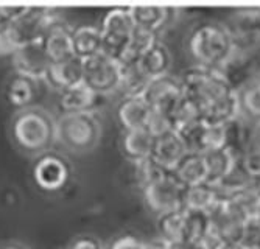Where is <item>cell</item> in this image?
Masks as SVG:
<instances>
[{
  "instance_id": "60d3db41",
  "label": "cell",
  "mask_w": 260,
  "mask_h": 249,
  "mask_svg": "<svg viewBox=\"0 0 260 249\" xmlns=\"http://www.w3.org/2000/svg\"><path fill=\"white\" fill-rule=\"evenodd\" d=\"M0 249H28L23 244H19V243H7V244H2Z\"/></svg>"
},
{
  "instance_id": "4316f807",
  "label": "cell",
  "mask_w": 260,
  "mask_h": 249,
  "mask_svg": "<svg viewBox=\"0 0 260 249\" xmlns=\"http://www.w3.org/2000/svg\"><path fill=\"white\" fill-rule=\"evenodd\" d=\"M157 42H160L159 33L147 30V28L134 27L131 38H129V42H128L126 52L120 61H139L140 56H144L151 47H154Z\"/></svg>"
},
{
  "instance_id": "3957f363",
  "label": "cell",
  "mask_w": 260,
  "mask_h": 249,
  "mask_svg": "<svg viewBox=\"0 0 260 249\" xmlns=\"http://www.w3.org/2000/svg\"><path fill=\"white\" fill-rule=\"evenodd\" d=\"M13 137L25 153H45L56 139V122L41 108L20 109L13 120Z\"/></svg>"
},
{
  "instance_id": "f6af8a7d",
  "label": "cell",
  "mask_w": 260,
  "mask_h": 249,
  "mask_svg": "<svg viewBox=\"0 0 260 249\" xmlns=\"http://www.w3.org/2000/svg\"><path fill=\"white\" fill-rule=\"evenodd\" d=\"M258 174H260V171H258Z\"/></svg>"
},
{
  "instance_id": "8992f818",
  "label": "cell",
  "mask_w": 260,
  "mask_h": 249,
  "mask_svg": "<svg viewBox=\"0 0 260 249\" xmlns=\"http://www.w3.org/2000/svg\"><path fill=\"white\" fill-rule=\"evenodd\" d=\"M83 84L99 95L119 89L120 64L103 52L83 61Z\"/></svg>"
},
{
  "instance_id": "1f68e13d",
  "label": "cell",
  "mask_w": 260,
  "mask_h": 249,
  "mask_svg": "<svg viewBox=\"0 0 260 249\" xmlns=\"http://www.w3.org/2000/svg\"><path fill=\"white\" fill-rule=\"evenodd\" d=\"M239 241L248 249H258V246H260V224L254 218H249L246 221V224L243 226V231H242Z\"/></svg>"
},
{
  "instance_id": "7c38bea8",
  "label": "cell",
  "mask_w": 260,
  "mask_h": 249,
  "mask_svg": "<svg viewBox=\"0 0 260 249\" xmlns=\"http://www.w3.org/2000/svg\"><path fill=\"white\" fill-rule=\"evenodd\" d=\"M69 173L66 159L52 153L42 154L33 168L35 181L44 190H59L67 183Z\"/></svg>"
},
{
  "instance_id": "83f0119b",
  "label": "cell",
  "mask_w": 260,
  "mask_h": 249,
  "mask_svg": "<svg viewBox=\"0 0 260 249\" xmlns=\"http://www.w3.org/2000/svg\"><path fill=\"white\" fill-rule=\"evenodd\" d=\"M35 81L36 80L22 77V75H16L14 78H11V81L8 83V87H7L8 101L13 106L25 109L28 106V103L35 98V94H36Z\"/></svg>"
},
{
  "instance_id": "4dcf8cb0",
  "label": "cell",
  "mask_w": 260,
  "mask_h": 249,
  "mask_svg": "<svg viewBox=\"0 0 260 249\" xmlns=\"http://www.w3.org/2000/svg\"><path fill=\"white\" fill-rule=\"evenodd\" d=\"M145 128L148 129V132L153 135V137H160V135H164V134L176 131L172 116L167 114V112L156 111V109L150 111V116L147 119Z\"/></svg>"
},
{
  "instance_id": "4fadbf2b",
  "label": "cell",
  "mask_w": 260,
  "mask_h": 249,
  "mask_svg": "<svg viewBox=\"0 0 260 249\" xmlns=\"http://www.w3.org/2000/svg\"><path fill=\"white\" fill-rule=\"evenodd\" d=\"M187 153L188 151L178 131H172L169 134L160 135V137H154L150 157L160 168L172 173Z\"/></svg>"
},
{
  "instance_id": "30bf717a",
  "label": "cell",
  "mask_w": 260,
  "mask_h": 249,
  "mask_svg": "<svg viewBox=\"0 0 260 249\" xmlns=\"http://www.w3.org/2000/svg\"><path fill=\"white\" fill-rule=\"evenodd\" d=\"M11 58H13V67L16 74L31 80L45 78L47 72H49V67L52 64L45 53L42 41L20 45V47L14 50Z\"/></svg>"
},
{
  "instance_id": "5bb4252c",
  "label": "cell",
  "mask_w": 260,
  "mask_h": 249,
  "mask_svg": "<svg viewBox=\"0 0 260 249\" xmlns=\"http://www.w3.org/2000/svg\"><path fill=\"white\" fill-rule=\"evenodd\" d=\"M223 201L221 190L218 186L201 183L192 187H185L184 192V210L192 212H204L210 214L215 210Z\"/></svg>"
},
{
  "instance_id": "7a4b0ae2",
  "label": "cell",
  "mask_w": 260,
  "mask_h": 249,
  "mask_svg": "<svg viewBox=\"0 0 260 249\" xmlns=\"http://www.w3.org/2000/svg\"><path fill=\"white\" fill-rule=\"evenodd\" d=\"M229 25L215 20L200 22L187 36V50L195 65L220 70L234 52Z\"/></svg>"
},
{
  "instance_id": "e575fe53",
  "label": "cell",
  "mask_w": 260,
  "mask_h": 249,
  "mask_svg": "<svg viewBox=\"0 0 260 249\" xmlns=\"http://www.w3.org/2000/svg\"><path fill=\"white\" fill-rule=\"evenodd\" d=\"M169 249H210V243L193 241V240H181L176 243H169Z\"/></svg>"
},
{
  "instance_id": "5b68a950",
  "label": "cell",
  "mask_w": 260,
  "mask_h": 249,
  "mask_svg": "<svg viewBox=\"0 0 260 249\" xmlns=\"http://www.w3.org/2000/svg\"><path fill=\"white\" fill-rule=\"evenodd\" d=\"M136 24L133 20L129 7L111 8L100 25L103 38V53L115 61H120L126 52L128 42Z\"/></svg>"
},
{
  "instance_id": "7bdbcfd3",
  "label": "cell",
  "mask_w": 260,
  "mask_h": 249,
  "mask_svg": "<svg viewBox=\"0 0 260 249\" xmlns=\"http://www.w3.org/2000/svg\"><path fill=\"white\" fill-rule=\"evenodd\" d=\"M257 81H258V84H260V70L257 72Z\"/></svg>"
},
{
  "instance_id": "ac0fdd59",
  "label": "cell",
  "mask_w": 260,
  "mask_h": 249,
  "mask_svg": "<svg viewBox=\"0 0 260 249\" xmlns=\"http://www.w3.org/2000/svg\"><path fill=\"white\" fill-rule=\"evenodd\" d=\"M103 95L95 94L83 83L61 92V108L64 112H95L99 100Z\"/></svg>"
},
{
  "instance_id": "e0dca14e",
  "label": "cell",
  "mask_w": 260,
  "mask_h": 249,
  "mask_svg": "<svg viewBox=\"0 0 260 249\" xmlns=\"http://www.w3.org/2000/svg\"><path fill=\"white\" fill-rule=\"evenodd\" d=\"M150 104L144 98V95H133L125 97L119 108H117V119H119L122 128L136 129V128H145L147 119L150 116Z\"/></svg>"
},
{
  "instance_id": "d4e9b609",
  "label": "cell",
  "mask_w": 260,
  "mask_h": 249,
  "mask_svg": "<svg viewBox=\"0 0 260 249\" xmlns=\"http://www.w3.org/2000/svg\"><path fill=\"white\" fill-rule=\"evenodd\" d=\"M239 116L252 125L260 122V84L257 78L239 89Z\"/></svg>"
},
{
  "instance_id": "74e56055",
  "label": "cell",
  "mask_w": 260,
  "mask_h": 249,
  "mask_svg": "<svg viewBox=\"0 0 260 249\" xmlns=\"http://www.w3.org/2000/svg\"><path fill=\"white\" fill-rule=\"evenodd\" d=\"M10 24H11V17L8 16L5 5H0V33H7Z\"/></svg>"
},
{
  "instance_id": "6da1fadb",
  "label": "cell",
  "mask_w": 260,
  "mask_h": 249,
  "mask_svg": "<svg viewBox=\"0 0 260 249\" xmlns=\"http://www.w3.org/2000/svg\"><path fill=\"white\" fill-rule=\"evenodd\" d=\"M179 78L203 122L226 123L239 116V92L220 70L192 65Z\"/></svg>"
},
{
  "instance_id": "9a60e30c",
  "label": "cell",
  "mask_w": 260,
  "mask_h": 249,
  "mask_svg": "<svg viewBox=\"0 0 260 249\" xmlns=\"http://www.w3.org/2000/svg\"><path fill=\"white\" fill-rule=\"evenodd\" d=\"M45 80L61 92L83 83V59L74 56L61 62H52Z\"/></svg>"
},
{
  "instance_id": "603a6c76",
  "label": "cell",
  "mask_w": 260,
  "mask_h": 249,
  "mask_svg": "<svg viewBox=\"0 0 260 249\" xmlns=\"http://www.w3.org/2000/svg\"><path fill=\"white\" fill-rule=\"evenodd\" d=\"M137 62L142 72L147 75V78L153 80L170 74L169 70L172 65V55L162 42H157L144 56H140Z\"/></svg>"
},
{
  "instance_id": "44dd1931",
  "label": "cell",
  "mask_w": 260,
  "mask_h": 249,
  "mask_svg": "<svg viewBox=\"0 0 260 249\" xmlns=\"http://www.w3.org/2000/svg\"><path fill=\"white\" fill-rule=\"evenodd\" d=\"M74 52L80 59H87L95 56L103 50V38L100 27L95 25H80L72 30Z\"/></svg>"
},
{
  "instance_id": "ab89813d",
  "label": "cell",
  "mask_w": 260,
  "mask_h": 249,
  "mask_svg": "<svg viewBox=\"0 0 260 249\" xmlns=\"http://www.w3.org/2000/svg\"><path fill=\"white\" fill-rule=\"evenodd\" d=\"M144 249H169V243L160 238H154L150 241H144Z\"/></svg>"
},
{
  "instance_id": "f1b7e54d",
  "label": "cell",
  "mask_w": 260,
  "mask_h": 249,
  "mask_svg": "<svg viewBox=\"0 0 260 249\" xmlns=\"http://www.w3.org/2000/svg\"><path fill=\"white\" fill-rule=\"evenodd\" d=\"M185 240L210 241V220L207 214L185 210Z\"/></svg>"
},
{
  "instance_id": "2e32d148",
  "label": "cell",
  "mask_w": 260,
  "mask_h": 249,
  "mask_svg": "<svg viewBox=\"0 0 260 249\" xmlns=\"http://www.w3.org/2000/svg\"><path fill=\"white\" fill-rule=\"evenodd\" d=\"M129 11L136 27L147 28L156 33L167 27L172 22L173 16L176 14L175 8L157 5H134L129 7Z\"/></svg>"
},
{
  "instance_id": "8d00e7d4",
  "label": "cell",
  "mask_w": 260,
  "mask_h": 249,
  "mask_svg": "<svg viewBox=\"0 0 260 249\" xmlns=\"http://www.w3.org/2000/svg\"><path fill=\"white\" fill-rule=\"evenodd\" d=\"M210 249H248L240 241H215L210 244Z\"/></svg>"
},
{
  "instance_id": "ffe728a7",
  "label": "cell",
  "mask_w": 260,
  "mask_h": 249,
  "mask_svg": "<svg viewBox=\"0 0 260 249\" xmlns=\"http://www.w3.org/2000/svg\"><path fill=\"white\" fill-rule=\"evenodd\" d=\"M172 176L185 189L206 183V167L201 153H187L173 168Z\"/></svg>"
},
{
  "instance_id": "277c9868",
  "label": "cell",
  "mask_w": 260,
  "mask_h": 249,
  "mask_svg": "<svg viewBox=\"0 0 260 249\" xmlns=\"http://www.w3.org/2000/svg\"><path fill=\"white\" fill-rule=\"evenodd\" d=\"M100 131L95 112H64L56 120V139L72 151L93 148Z\"/></svg>"
},
{
  "instance_id": "f546056e",
  "label": "cell",
  "mask_w": 260,
  "mask_h": 249,
  "mask_svg": "<svg viewBox=\"0 0 260 249\" xmlns=\"http://www.w3.org/2000/svg\"><path fill=\"white\" fill-rule=\"evenodd\" d=\"M133 167H134V176H136V181L137 184L144 189L147 187L148 184L154 183L156 179L169 174V171H165L164 168H160L151 157H145V159L142 161H136L133 162Z\"/></svg>"
},
{
  "instance_id": "ba28073f",
  "label": "cell",
  "mask_w": 260,
  "mask_h": 249,
  "mask_svg": "<svg viewBox=\"0 0 260 249\" xmlns=\"http://www.w3.org/2000/svg\"><path fill=\"white\" fill-rule=\"evenodd\" d=\"M142 192L148 209L156 212L157 217L169 212L184 210L185 189L172 176V173L156 179L154 183L142 189Z\"/></svg>"
},
{
  "instance_id": "836d02e7",
  "label": "cell",
  "mask_w": 260,
  "mask_h": 249,
  "mask_svg": "<svg viewBox=\"0 0 260 249\" xmlns=\"http://www.w3.org/2000/svg\"><path fill=\"white\" fill-rule=\"evenodd\" d=\"M69 249H103V246L95 237H80L69 246Z\"/></svg>"
},
{
  "instance_id": "b9f144b4",
  "label": "cell",
  "mask_w": 260,
  "mask_h": 249,
  "mask_svg": "<svg viewBox=\"0 0 260 249\" xmlns=\"http://www.w3.org/2000/svg\"><path fill=\"white\" fill-rule=\"evenodd\" d=\"M252 218L260 224V201H258V204H257V207H255V210H254V215H252Z\"/></svg>"
},
{
  "instance_id": "d590c367",
  "label": "cell",
  "mask_w": 260,
  "mask_h": 249,
  "mask_svg": "<svg viewBox=\"0 0 260 249\" xmlns=\"http://www.w3.org/2000/svg\"><path fill=\"white\" fill-rule=\"evenodd\" d=\"M16 50V47L13 45V42L10 41L7 33H0V55H13Z\"/></svg>"
},
{
  "instance_id": "f35d334b",
  "label": "cell",
  "mask_w": 260,
  "mask_h": 249,
  "mask_svg": "<svg viewBox=\"0 0 260 249\" xmlns=\"http://www.w3.org/2000/svg\"><path fill=\"white\" fill-rule=\"evenodd\" d=\"M249 148L260 151V122L252 126V139H251V147Z\"/></svg>"
},
{
  "instance_id": "d6986e66",
  "label": "cell",
  "mask_w": 260,
  "mask_h": 249,
  "mask_svg": "<svg viewBox=\"0 0 260 249\" xmlns=\"http://www.w3.org/2000/svg\"><path fill=\"white\" fill-rule=\"evenodd\" d=\"M154 137L148 132L147 128L126 129L122 135V150L123 154L131 162L142 161L151 156Z\"/></svg>"
},
{
  "instance_id": "ee69618b",
  "label": "cell",
  "mask_w": 260,
  "mask_h": 249,
  "mask_svg": "<svg viewBox=\"0 0 260 249\" xmlns=\"http://www.w3.org/2000/svg\"><path fill=\"white\" fill-rule=\"evenodd\" d=\"M258 249H260V246H258Z\"/></svg>"
},
{
  "instance_id": "cb8c5ba5",
  "label": "cell",
  "mask_w": 260,
  "mask_h": 249,
  "mask_svg": "<svg viewBox=\"0 0 260 249\" xmlns=\"http://www.w3.org/2000/svg\"><path fill=\"white\" fill-rule=\"evenodd\" d=\"M120 84L119 89L125 97L144 95L150 83L147 75L142 72L137 61H120Z\"/></svg>"
},
{
  "instance_id": "484cf974",
  "label": "cell",
  "mask_w": 260,
  "mask_h": 249,
  "mask_svg": "<svg viewBox=\"0 0 260 249\" xmlns=\"http://www.w3.org/2000/svg\"><path fill=\"white\" fill-rule=\"evenodd\" d=\"M159 238L165 243L185 240V210L169 212L157 217Z\"/></svg>"
},
{
  "instance_id": "8fae6325",
  "label": "cell",
  "mask_w": 260,
  "mask_h": 249,
  "mask_svg": "<svg viewBox=\"0 0 260 249\" xmlns=\"http://www.w3.org/2000/svg\"><path fill=\"white\" fill-rule=\"evenodd\" d=\"M41 41L50 62H61L75 56L72 30L56 14L52 16Z\"/></svg>"
},
{
  "instance_id": "9c48e42d",
  "label": "cell",
  "mask_w": 260,
  "mask_h": 249,
  "mask_svg": "<svg viewBox=\"0 0 260 249\" xmlns=\"http://www.w3.org/2000/svg\"><path fill=\"white\" fill-rule=\"evenodd\" d=\"M144 98L148 101L151 109L172 114L179 101L184 98L182 81L179 77H175L172 74L153 78L145 89Z\"/></svg>"
},
{
  "instance_id": "7402d4cb",
  "label": "cell",
  "mask_w": 260,
  "mask_h": 249,
  "mask_svg": "<svg viewBox=\"0 0 260 249\" xmlns=\"http://www.w3.org/2000/svg\"><path fill=\"white\" fill-rule=\"evenodd\" d=\"M201 154L206 167V183L214 186H218L221 183L234 165L235 159H237L228 148L210 150Z\"/></svg>"
},
{
  "instance_id": "d6a6232c",
  "label": "cell",
  "mask_w": 260,
  "mask_h": 249,
  "mask_svg": "<svg viewBox=\"0 0 260 249\" xmlns=\"http://www.w3.org/2000/svg\"><path fill=\"white\" fill-rule=\"evenodd\" d=\"M109 249H144V241L134 235H123L114 240Z\"/></svg>"
},
{
  "instance_id": "52a82bcc",
  "label": "cell",
  "mask_w": 260,
  "mask_h": 249,
  "mask_svg": "<svg viewBox=\"0 0 260 249\" xmlns=\"http://www.w3.org/2000/svg\"><path fill=\"white\" fill-rule=\"evenodd\" d=\"M55 13L42 7H27L20 16L11 20L7 34L17 49L20 45L33 44L42 39L45 28Z\"/></svg>"
}]
</instances>
